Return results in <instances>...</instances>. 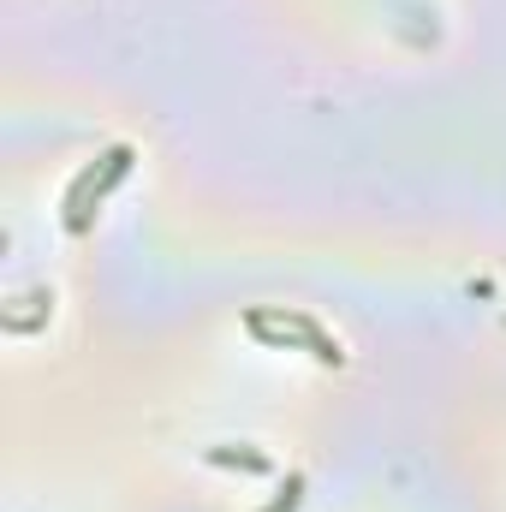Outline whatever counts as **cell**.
<instances>
[{"mask_svg":"<svg viewBox=\"0 0 506 512\" xmlns=\"http://www.w3.org/2000/svg\"><path fill=\"white\" fill-rule=\"evenodd\" d=\"M245 328H251L256 340H268V346L298 340V346H310V358H322V364H340V358H346V352H340V340H334L316 316H298V310H251V316H245Z\"/></svg>","mask_w":506,"mask_h":512,"instance_id":"obj_1","label":"cell"},{"mask_svg":"<svg viewBox=\"0 0 506 512\" xmlns=\"http://www.w3.org/2000/svg\"><path fill=\"white\" fill-rule=\"evenodd\" d=\"M126 167H131V149L120 143V149H108V155H102V173L90 167V173L66 191V227H72V233H84V227H90V197L102 203V191H108L114 179H126Z\"/></svg>","mask_w":506,"mask_h":512,"instance_id":"obj_2","label":"cell"},{"mask_svg":"<svg viewBox=\"0 0 506 512\" xmlns=\"http://www.w3.org/2000/svg\"><path fill=\"white\" fill-rule=\"evenodd\" d=\"M298 495H304V477H286V489H280L262 512H292V507H298Z\"/></svg>","mask_w":506,"mask_h":512,"instance_id":"obj_3","label":"cell"}]
</instances>
